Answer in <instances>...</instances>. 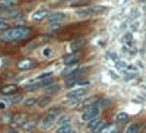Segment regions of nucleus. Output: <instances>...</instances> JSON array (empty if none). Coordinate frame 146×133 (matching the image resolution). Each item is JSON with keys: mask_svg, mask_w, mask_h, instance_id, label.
Returning a JSON list of instances; mask_svg holds the SVG:
<instances>
[{"mask_svg": "<svg viewBox=\"0 0 146 133\" xmlns=\"http://www.w3.org/2000/svg\"><path fill=\"white\" fill-rule=\"evenodd\" d=\"M6 107H7V104H6V102L0 101V110H6Z\"/></svg>", "mask_w": 146, "mask_h": 133, "instance_id": "f704fd0d", "label": "nucleus"}, {"mask_svg": "<svg viewBox=\"0 0 146 133\" xmlns=\"http://www.w3.org/2000/svg\"><path fill=\"white\" fill-rule=\"evenodd\" d=\"M96 105L100 108H105L108 105H111V100H107V98H102V100H98L96 101Z\"/></svg>", "mask_w": 146, "mask_h": 133, "instance_id": "393cba45", "label": "nucleus"}, {"mask_svg": "<svg viewBox=\"0 0 146 133\" xmlns=\"http://www.w3.org/2000/svg\"><path fill=\"white\" fill-rule=\"evenodd\" d=\"M25 120H27L25 114H21V113L13 114V122H15V123H18V124H23V122H25Z\"/></svg>", "mask_w": 146, "mask_h": 133, "instance_id": "6ab92c4d", "label": "nucleus"}, {"mask_svg": "<svg viewBox=\"0 0 146 133\" xmlns=\"http://www.w3.org/2000/svg\"><path fill=\"white\" fill-rule=\"evenodd\" d=\"M98 123H100V120H98V117H96V118H92L91 122H88V123H86V127H88V129H89V130L92 132V129H94V127H95L96 124H98Z\"/></svg>", "mask_w": 146, "mask_h": 133, "instance_id": "c85d7f7f", "label": "nucleus"}, {"mask_svg": "<svg viewBox=\"0 0 146 133\" xmlns=\"http://www.w3.org/2000/svg\"><path fill=\"white\" fill-rule=\"evenodd\" d=\"M83 44H85V40H79V41H75V43H72L70 48L73 50V53H75V51H78V50H79V48H80V47H82Z\"/></svg>", "mask_w": 146, "mask_h": 133, "instance_id": "b1692460", "label": "nucleus"}, {"mask_svg": "<svg viewBox=\"0 0 146 133\" xmlns=\"http://www.w3.org/2000/svg\"><path fill=\"white\" fill-rule=\"evenodd\" d=\"M60 28H62V23H60V22H53V23H50V25H48L45 29H47V31H58Z\"/></svg>", "mask_w": 146, "mask_h": 133, "instance_id": "a878e982", "label": "nucleus"}, {"mask_svg": "<svg viewBox=\"0 0 146 133\" xmlns=\"http://www.w3.org/2000/svg\"><path fill=\"white\" fill-rule=\"evenodd\" d=\"M18 15H21V10L18 7H12V9H5L3 13L0 15V19H18Z\"/></svg>", "mask_w": 146, "mask_h": 133, "instance_id": "20e7f679", "label": "nucleus"}, {"mask_svg": "<svg viewBox=\"0 0 146 133\" xmlns=\"http://www.w3.org/2000/svg\"><path fill=\"white\" fill-rule=\"evenodd\" d=\"M123 40H124V43H126L127 45H131V43H133V41H131V34H126L124 37H123Z\"/></svg>", "mask_w": 146, "mask_h": 133, "instance_id": "2f4dec72", "label": "nucleus"}, {"mask_svg": "<svg viewBox=\"0 0 146 133\" xmlns=\"http://www.w3.org/2000/svg\"><path fill=\"white\" fill-rule=\"evenodd\" d=\"M16 91H18L16 85H3L2 88H0V92H2L3 95H12V94H15Z\"/></svg>", "mask_w": 146, "mask_h": 133, "instance_id": "4468645a", "label": "nucleus"}, {"mask_svg": "<svg viewBox=\"0 0 146 133\" xmlns=\"http://www.w3.org/2000/svg\"><path fill=\"white\" fill-rule=\"evenodd\" d=\"M80 57H82V54H80L79 51L70 53V54H67V56L63 59V63H64L66 66H73V65H76V63L79 62Z\"/></svg>", "mask_w": 146, "mask_h": 133, "instance_id": "39448f33", "label": "nucleus"}, {"mask_svg": "<svg viewBox=\"0 0 146 133\" xmlns=\"http://www.w3.org/2000/svg\"><path fill=\"white\" fill-rule=\"evenodd\" d=\"M56 133H73V129L70 124H64V126H60L56 130Z\"/></svg>", "mask_w": 146, "mask_h": 133, "instance_id": "412c9836", "label": "nucleus"}, {"mask_svg": "<svg viewBox=\"0 0 146 133\" xmlns=\"http://www.w3.org/2000/svg\"><path fill=\"white\" fill-rule=\"evenodd\" d=\"M88 10H89V15H91V16H95V15L105 13V12L108 10V7H105V6H98V5H94V6H88Z\"/></svg>", "mask_w": 146, "mask_h": 133, "instance_id": "1a4fd4ad", "label": "nucleus"}, {"mask_svg": "<svg viewBox=\"0 0 146 133\" xmlns=\"http://www.w3.org/2000/svg\"><path fill=\"white\" fill-rule=\"evenodd\" d=\"M19 3V0H0V9L5 10V9H12L15 7Z\"/></svg>", "mask_w": 146, "mask_h": 133, "instance_id": "9b49d317", "label": "nucleus"}, {"mask_svg": "<svg viewBox=\"0 0 146 133\" xmlns=\"http://www.w3.org/2000/svg\"><path fill=\"white\" fill-rule=\"evenodd\" d=\"M36 102H38V98H36V96H28V98H25V101H23V105H25L27 108H31V107L36 105Z\"/></svg>", "mask_w": 146, "mask_h": 133, "instance_id": "a211bd4d", "label": "nucleus"}, {"mask_svg": "<svg viewBox=\"0 0 146 133\" xmlns=\"http://www.w3.org/2000/svg\"><path fill=\"white\" fill-rule=\"evenodd\" d=\"M105 126H107V123H105V122H100L98 124H96V126L92 129V133H101V132H102V129H104Z\"/></svg>", "mask_w": 146, "mask_h": 133, "instance_id": "bb28decb", "label": "nucleus"}, {"mask_svg": "<svg viewBox=\"0 0 146 133\" xmlns=\"http://www.w3.org/2000/svg\"><path fill=\"white\" fill-rule=\"evenodd\" d=\"M36 126V122H34V120H25L22 124V130L23 132H32V129Z\"/></svg>", "mask_w": 146, "mask_h": 133, "instance_id": "2eb2a0df", "label": "nucleus"}, {"mask_svg": "<svg viewBox=\"0 0 146 133\" xmlns=\"http://www.w3.org/2000/svg\"><path fill=\"white\" fill-rule=\"evenodd\" d=\"M69 116L67 114H60L57 118H56V124H58V127L60 126H64V124H69Z\"/></svg>", "mask_w": 146, "mask_h": 133, "instance_id": "f3484780", "label": "nucleus"}, {"mask_svg": "<svg viewBox=\"0 0 146 133\" xmlns=\"http://www.w3.org/2000/svg\"><path fill=\"white\" fill-rule=\"evenodd\" d=\"M48 15H50V12L47 9H38L31 15V19L35 22H40V21H44V18H48Z\"/></svg>", "mask_w": 146, "mask_h": 133, "instance_id": "0eeeda50", "label": "nucleus"}, {"mask_svg": "<svg viewBox=\"0 0 146 133\" xmlns=\"http://www.w3.org/2000/svg\"><path fill=\"white\" fill-rule=\"evenodd\" d=\"M7 28H9L7 22H6V21H3V19H0V31H6Z\"/></svg>", "mask_w": 146, "mask_h": 133, "instance_id": "473e14b6", "label": "nucleus"}, {"mask_svg": "<svg viewBox=\"0 0 146 133\" xmlns=\"http://www.w3.org/2000/svg\"><path fill=\"white\" fill-rule=\"evenodd\" d=\"M66 19V13H63V12H54V13H50L47 18V21L53 23V22H62Z\"/></svg>", "mask_w": 146, "mask_h": 133, "instance_id": "9d476101", "label": "nucleus"}, {"mask_svg": "<svg viewBox=\"0 0 146 133\" xmlns=\"http://www.w3.org/2000/svg\"><path fill=\"white\" fill-rule=\"evenodd\" d=\"M51 101H53V98L50 95H45V96H40L38 98V102H36V105H38L40 108H45V107H48L51 104Z\"/></svg>", "mask_w": 146, "mask_h": 133, "instance_id": "ddd939ff", "label": "nucleus"}, {"mask_svg": "<svg viewBox=\"0 0 146 133\" xmlns=\"http://www.w3.org/2000/svg\"><path fill=\"white\" fill-rule=\"evenodd\" d=\"M73 133H79V132H73Z\"/></svg>", "mask_w": 146, "mask_h": 133, "instance_id": "4c0bfd02", "label": "nucleus"}, {"mask_svg": "<svg viewBox=\"0 0 146 133\" xmlns=\"http://www.w3.org/2000/svg\"><path fill=\"white\" fill-rule=\"evenodd\" d=\"M53 48L51 47H45L44 50H42V56L45 57V59H50V57H53Z\"/></svg>", "mask_w": 146, "mask_h": 133, "instance_id": "cd10ccee", "label": "nucleus"}, {"mask_svg": "<svg viewBox=\"0 0 146 133\" xmlns=\"http://www.w3.org/2000/svg\"><path fill=\"white\" fill-rule=\"evenodd\" d=\"M83 5H86V3H85V2H82V0H79V2H78V0H76V2H72V7H78V6H83Z\"/></svg>", "mask_w": 146, "mask_h": 133, "instance_id": "72a5a7b5", "label": "nucleus"}, {"mask_svg": "<svg viewBox=\"0 0 146 133\" xmlns=\"http://www.w3.org/2000/svg\"><path fill=\"white\" fill-rule=\"evenodd\" d=\"M137 27H139V23H133V28H131V29H133V31H136Z\"/></svg>", "mask_w": 146, "mask_h": 133, "instance_id": "e433bc0d", "label": "nucleus"}, {"mask_svg": "<svg viewBox=\"0 0 146 133\" xmlns=\"http://www.w3.org/2000/svg\"><path fill=\"white\" fill-rule=\"evenodd\" d=\"M60 88H62V86H60L58 85V83H50V85H48V86H45V88H42V91L47 94V95H51V94H57L58 91H60Z\"/></svg>", "mask_w": 146, "mask_h": 133, "instance_id": "f8f14e48", "label": "nucleus"}, {"mask_svg": "<svg viewBox=\"0 0 146 133\" xmlns=\"http://www.w3.org/2000/svg\"><path fill=\"white\" fill-rule=\"evenodd\" d=\"M0 122H2L3 124H7L10 122H13V116H12L10 113H5L2 117H0Z\"/></svg>", "mask_w": 146, "mask_h": 133, "instance_id": "aec40b11", "label": "nucleus"}, {"mask_svg": "<svg viewBox=\"0 0 146 133\" xmlns=\"http://www.w3.org/2000/svg\"><path fill=\"white\" fill-rule=\"evenodd\" d=\"M0 133H6V132H0Z\"/></svg>", "mask_w": 146, "mask_h": 133, "instance_id": "ea45409f", "label": "nucleus"}, {"mask_svg": "<svg viewBox=\"0 0 146 133\" xmlns=\"http://www.w3.org/2000/svg\"><path fill=\"white\" fill-rule=\"evenodd\" d=\"M139 130H140V126H139V124L131 123V124H129V127L126 129V133H139Z\"/></svg>", "mask_w": 146, "mask_h": 133, "instance_id": "4be33fe9", "label": "nucleus"}, {"mask_svg": "<svg viewBox=\"0 0 146 133\" xmlns=\"http://www.w3.org/2000/svg\"><path fill=\"white\" fill-rule=\"evenodd\" d=\"M6 133H21V132L16 129H9V132H6Z\"/></svg>", "mask_w": 146, "mask_h": 133, "instance_id": "c9c22d12", "label": "nucleus"}, {"mask_svg": "<svg viewBox=\"0 0 146 133\" xmlns=\"http://www.w3.org/2000/svg\"><path fill=\"white\" fill-rule=\"evenodd\" d=\"M48 114H50V116H54V117H58L60 114H62V111H60V108L53 107V108H50V110H48Z\"/></svg>", "mask_w": 146, "mask_h": 133, "instance_id": "c756f323", "label": "nucleus"}, {"mask_svg": "<svg viewBox=\"0 0 146 133\" xmlns=\"http://www.w3.org/2000/svg\"><path fill=\"white\" fill-rule=\"evenodd\" d=\"M19 101H22V96L21 95H15V96H12V98L9 100L10 104H18Z\"/></svg>", "mask_w": 146, "mask_h": 133, "instance_id": "7c9ffc66", "label": "nucleus"}, {"mask_svg": "<svg viewBox=\"0 0 146 133\" xmlns=\"http://www.w3.org/2000/svg\"><path fill=\"white\" fill-rule=\"evenodd\" d=\"M100 110H101V108L96 105V104L92 105V107H89V108H86V110L82 113V120L88 123V122H91L92 118H96V117L100 116Z\"/></svg>", "mask_w": 146, "mask_h": 133, "instance_id": "f03ea898", "label": "nucleus"}, {"mask_svg": "<svg viewBox=\"0 0 146 133\" xmlns=\"http://www.w3.org/2000/svg\"><path fill=\"white\" fill-rule=\"evenodd\" d=\"M101 133H117V126L115 124H107Z\"/></svg>", "mask_w": 146, "mask_h": 133, "instance_id": "5701e85b", "label": "nucleus"}, {"mask_svg": "<svg viewBox=\"0 0 146 133\" xmlns=\"http://www.w3.org/2000/svg\"><path fill=\"white\" fill-rule=\"evenodd\" d=\"M56 118L57 117H54V116H50V114H47L42 120H41V123H40V126H41V129H48V127H51L54 123H56Z\"/></svg>", "mask_w": 146, "mask_h": 133, "instance_id": "6e6552de", "label": "nucleus"}, {"mask_svg": "<svg viewBox=\"0 0 146 133\" xmlns=\"http://www.w3.org/2000/svg\"><path fill=\"white\" fill-rule=\"evenodd\" d=\"M31 29L28 27H16V28H10L6 29L2 35H0V41H18L29 37Z\"/></svg>", "mask_w": 146, "mask_h": 133, "instance_id": "f257e3e1", "label": "nucleus"}, {"mask_svg": "<svg viewBox=\"0 0 146 133\" xmlns=\"http://www.w3.org/2000/svg\"><path fill=\"white\" fill-rule=\"evenodd\" d=\"M35 65H36L35 60H32V59H23V60H21V62L16 63V67L19 70H29V69L35 67Z\"/></svg>", "mask_w": 146, "mask_h": 133, "instance_id": "423d86ee", "label": "nucleus"}, {"mask_svg": "<svg viewBox=\"0 0 146 133\" xmlns=\"http://www.w3.org/2000/svg\"><path fill=\"white\" fill-rule=\"evenodd\" d=\"M129 122V114L127 113H118L115 116V123L117 124H124Z\"/></svg>", "mask_w": 146, "mask_h": 133, "instance_id": "dca6fc26", "label": "nucleus"}, {"mask_svg": "<svg viewBox=\"0 0 146 133\" xmlns=\"http://www.w3.org/2000/svg\"><path fill=\"white\" fill-rule=\"evenodd\" d=\"M88 94V88L86 86H78L76 89H72L66 94L67 100H75V98H83Z\"/></svg>", "mask_w": 146, "mask_h": 133, "instance_id": "7ed1b4c3", "label": "nucleus"}, {"mask_svg": "<svg viewBox=\"0 0 146 133\" xmlns=\"http://www.w3.org/2000/svg\"><path fill=\"white\" fill-rule=\"evenodd\" d=\"M36 133H42V132H36Z\"/></svg>", "mask_w": 146, "mask_h": 133, "instance_id": "58836bf2", "label": "nucleus"}]
</instances>
